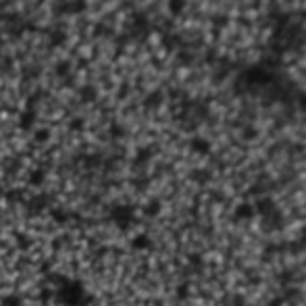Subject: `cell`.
Segmentation results:
<instances>
[{
    "label": "cell",
    "instance_id": "obj_1",
    "mask_svg": "<svg viewBox=\"0 0 306 306\" xmlns=\"http://www.w3.org/2000/svg\"><path fill=\"white\" fill-rule=\"evenodd\" d=\"M262 227L267 231H275V229H281L283 227V215L279 208H273L269 215L262 217Z\"/></svg>",
    "mask_w": 306,
    "mask_h": 306
},
{
    "label": "cell",
    "instance_id": "obj_2",
    "mask_svg": "<svg viewBox=\"0 0 306 306\" xmlns=\"http://www.w3.org/2000/svg\"><path fill=\"white\" fill-rule=\"evenodd\" d=\"M254 217H256L254 204H248V202L238 204L236 210H233V219H236V221H252Z\"/></svg>",
    "mask_w": 306,
    "mask_h": 306
},
{
    "label": "cell",
    "instance_id": "obj_3",
    "mask_svg": "<svg viewBox=\"0 0 306 306\" xmlns=\"http://www.w3.org/2000/svg\"><path fill=\"white\" fill-rule=\"evenodd\" d=\"M273 208H277V206H275L273 198H269V196H262V198H258V200H256V206H254V210H256V215H260V217L269 215V212H271Z\"/></svg>",
    "mask_w": 306,
    "mask_h": 306
},
{
    "label": "cell",
    "instance_id": "obj_4",
    "mask_svg": "<svg viewBox=\"0 0 306 306\" xmlns=\"http://www.w3.org/2000/svg\"><path fill=\"white\" fill-rule=\"evenodd\" d=\"M281 304H283V298H273L269 302V306H281Z\"/></svg>",
    "mask_w": 306,
    "mask_h": 306
},
{
    "label": "cell",
    "instance_id": "obj_5",
    "mask_svg": "<svg viewBox=\"0 0 306 306\" xmlns=\"http://www.w3.org/2000/svg\"><path fill=\"white\" fill-rule=\"evenodd\" d=\"M188 296V285H181V290H179V298H186Z\"/></svg>",
    "mask_w": 306,
    "mask_h": 306
}]
</instances>
